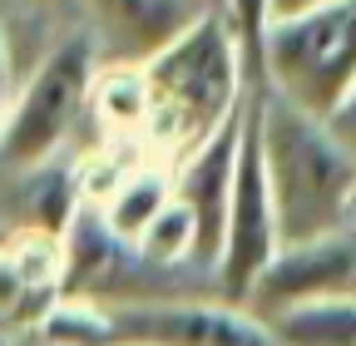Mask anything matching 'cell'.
<instances>
[{
    "instance_id": "1",
    "label": "cell",
    "mask_w": 356,
    "mask_h": 346,
    "mask_svg": "<svg viewBox=\"0 0 356 346\" xmlns=\"http://www.w3.org/2000/svg\"><path fill=\"white\" fill-rule=\"evenodd\" d=\"M149 90V124L144 149L154 163H184L198 144H208L248 99V55L228 15H198L188 30H178L163 50L144 65Z\"/></svg>"
},
{
    "instance_id": "2",
    "label": "cell",
    "mask_w": 356,
    "mask_h": 346,
    "mask_svg": "<svg viewBox=\"0 0 356 346\" xmlns=\"http://www.w3.org/2000/svg\"><path fill=\"white\" fill-rule=\"evenodd\" d=\"M248 104H252V129H257L282 247L341 233L356 198L351 149L332 134V124L302 114L277 90H267L262 79L248 84Z\"/></svg>"
},
{
    "instance_id": "3",
    "label": "cell",
    "mask_w": 356,
    "mask_h": 346,
    "mask_svg": "<svg viewBox=\"0 0 356 346\" xmlns=\"http://www.w3.org/2000/svg\"><path fill=\"white\" fill-rule=\"evenodd\" d=\"M99 65L104 50L89 25H74L40 55V65L15 84L6 129H0V173L20 179L60 158L74 129L89 119V90H95Z\"/></svg>"
},
{
    "instance_id": "4",
    "label": "cell",
    "mask_w": 356,
    "mask_h": 346,
    "mask_svg": "<svg viewBox=\"0 0 356 346\" xmlns=\"http://www.w3.org/2000/svg\"><path fill=\"white\" fill-rule=\"evenodd\" d=\"M257 79L312 119H332L356 94V0H332L262 30Z\"/></svg>"
},
{
    "instance_id": "5",
    "label": "cell",
    "mask_w": 356,
    "mask_h": 346,
    "mask_svg": "<svg viewBox=\"0 0 356 346\" xmlns=\"http://www.w3.org/2000/svg\"><path fill=\"white\" fill-rule=\"evenodd\" d=\"M277 213L273 193H267V173H262V149H257V129H252V104L243 124V144H238V173H233V198H228V228H222V252L213 267V297L248 307V292L267 272V263L277 257Z\"/></svg>"
},
{
    "instance_id": "6",
    "label": "cell",
    "mask_w": 356,
    "mask_h": 346,
    "mask_svg": "<svg viewBox=\"0 0 356 346\" xmlns=\"http://www.w3.org/2000/svg\"><path fill=\"white\" fill-rule=\"evenodd\" d=\"M119 346H282L267 322L222 297H163L109 307Z\"/></svg>"
},
{
    "instance_id": "7",
    "label": "cell",
    "mask_w": 356,
    "mask_h": 346,
    "mask_svg": "<svg viewBox=\"0 0 356 346\" xmlns=\"http://www.w3.org/2000/svg\"><path fill=\"white\" fill-rule=\"evenodd\" d=\"M317 302H356V228L277 247V257L248 292V312L267 322Z\"/></svg>"
},
{
    "instance_id": "8",
    "label": "cell",
    "mask_w": 356,
    "mask_h": 346,
    "mask_svg": "<svg viewBox=\"0 0 356 346\" xmlns=\"http://www.w3.org/2000/svg\"><path fill=\"white\" fill-rule=\"evenodd\" d=\"M248 124V99L243 109L218 129L208 144H198L184 163H173V203L193 218V267L213 277L218 252H222V228H228V198H233V173H238V144Z\"/></svg>"
},
{
    "instance_id": "9",
    "label": "cell",
    "mask_w": 356,
    "mask_h": 346,
    "mask_svg": "<svg viewBox=\"0 0 356 346\" xmlns=\"http://www.w3.org/2000/svg\"><path fill=\"white\" fill-rule=\"evenodd\" d=\"M79 6L95 20L89 30H95L99 50L114 45L129 65H144L178 30L208 15V0H79Z\"/></svg>"
},
{
    "instance_id": "10",
    "label": "cell",
    "mask_w": 356,
    "mask_h": 346,
    "mask_svg": "<svg viewBox=\"0 0 356 346\" xmlns=\"http://www.w3.org/2000/svg\"><path fill=\"white\" fill-rule=\"evenodd\" d=\"M89 124L104 134V144H139L144 149V124H149V90L144 69L114 60L99 65L95 90H89Z\"/></svg>"
},
{
    "instance_id": "11",
    "label": "cell",
    "mask_w": 356,
    "mask_h": 346,
    "mask_svg": "<svg viewBox=\"0 0 356 346\" xmlns=\"http://www.w3.org/2000/svg\"><path fill=\"white\" fill-rule=\"evenodd\" d=\"M168 203H173V168L168 163H154V158H139L119 179V188L104 198V208H95V213L104 218V228L119 242L134 247V242L144 238V228L159 218Z\"/></svg>"
},
{
    "instance_id": "12",
    "label": "cell",
    "mask_w": 356,
    "mask_h": 346,
    "mask_svg": "<svg viewBox=\"0 0 356 346\" xmlns=\"http://www.w3.org/2000/svg\"><path fill=\"white\" fill-rule=\"evenodd\" d=\"M282 346H356V302H317V307H292L282 317H267Z\"/></svg>"
},
{
    "instance_id": "13",
    "label": "cell",
    "mask_w": 356,
    "mask_h": 346,
    "mask_svg": "<svg viewBox=\"0 0 356 346\" xmlns=\"http://www.w3.org/2000/svg\"><path fill=\"white\" fill-rule=\"evenodd\" d=\"M35 336L44 346H119L109 307L79 302V297H55V307L40 317Z\"/></svg>"
},
{
    "instance_id": "14",
    "label": "cell",
    "mask_w": 356,
    "mask_h": 346,
    "mask_svg": "<svg viewBox=\"0 0 356 346\" xmlns=\"http://www.w3.org/2000/svg\"><path fill=\"white\" fill-rule=\"evenodd\" d=\"M228 20L243 40L248 69H257V45H262V30H267V0H228Z\"/></svg>"
},
{
    "instance_id": "15",
    "label": "cell",
    "mask_w": 356,
    "mask_h": 346,
    "mask_svg": "<svg viewBox=\"0 0 356 346\" xmlns=\"http://www.w3.org/2000/svg\"><path fill=\"white\" fill-rule=\"evenodd\" d=\"M10 99H15V60H10V40H6V25H0V129H6Z\"/></svg>"
},
{
    "instance_id": "16",
    "label": "cell",
    "mask_w": 356,
    "mask_h": 346,
    "mask_svg": "<svg viewBox=\"0 0 356 346\" xmlns=\"http://www.w3.org/2000/svg\"><path fill=\"white\" fill-rule=\"evenodd\" d=\"M332 6V0H267V25H277V20H297L307 10H322Z\"/></svg>"
},
{
    "instance_id": "17",
    "label": "cell",
    "mask_w": 356,
    "mask_h": 346,
    "mask_svg": "<svg viewBox=\"0 0 356 346\" xmlns=\"http://www.w3.org/2000/svg\"><path fill=\"white\" fill-rule=\"evenodd\" d=\"M327 124H332V134H337V139L351 149V158H356V94H351V99H346V104H341V109L327 119Z\"/></svg>"
},
{
    "instance_id": "18",
    "label": "cell",
    "mask_w": 356,
    "mask_h": 346,
    "mask_svg": "<svg viewBox=\"0 0 356 346\" xmlns=\"http://www.w3.org/2000/svg\"><path fill=\"white\" fill-rule=\"evenodd\" d=\"M20 6H30L40 15H74V10H84L79 0H20Z\"/></svg>"
},
{
    "instance_id": "19",
    "label": "cell",
    "mask_w": 356,
    "mask_h": 346,
    "mask_svg": "<svg viewBox=\"0 0 356 346\" xmlns=\"http://www.w3.org/2000/svg\"><path fill=\"white\" fill-rule=\"evenodd\" d=\"M208 10H218V15H228V0H208Z\"/></svg>"
}]
</instances>
